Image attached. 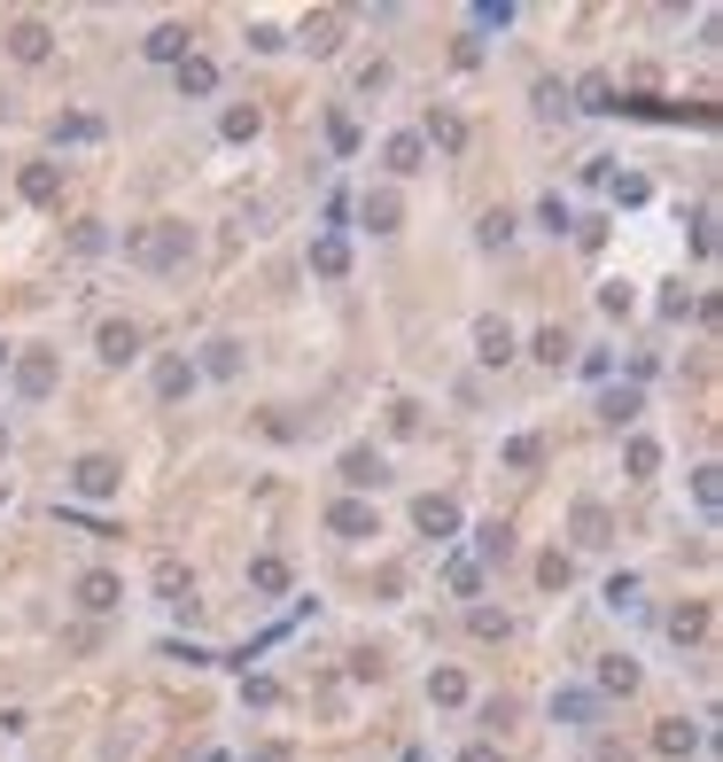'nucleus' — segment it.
<instances>
[{"instance_id": "1", "label": "nucleus", "mask_w": 723, "mask_h": 762, "mask_svg": "<svg viewBox=\"0 0 723 762\" xmlns=\"http://www.w3.org/2000/svg\"><path fill=\"white\" fill-rule=\"evenodd\" d=\"M125 258L140 265V273H179L195 258V226H179V218H156V226H140L133 241H125Z\"/></svg>"}, {"instance_id": "2", "label": "nucleus", "mask_w": 723, "mask_h": 762, "mask_svg": "<svg viewBox=\"0 0 723 762\" xmlns=\"http://www.w3.org/2000/svg\"><path fill=\"white\" fill-rule=\"evenodd\" d=\"M63 490H70V498H86V505H110V498L125 490V467H117L110 452H86V459H70Z\"/></svg>"}, {"instance_id": "3", "label": "nucleus", "mask_w": 723, "mask_h": 762, "mask_svg": "<svg viewBox=\"0 0 723 762\" xmlns=\"http://www.w3.org/2000/svg\"><path fill=\"white\" fill-rule=\"evenodd\" d=\"M9 382H16V397H24V405H39V397H55V382H63V359L32 343V351H16V359H9Z\"/></svg>"}, {"instance_id": "4", "label": "nucleus", "mask_w": 723, "mask_h": 762, "mask_svg": "<svg viewBox=\"0 0 723 762\" xmlns=\"http://www.w3.org/2000/svg\"><path fill=\"white\" fill-rule=\"evenodd\" d=\"M327 537H342V545H366V537H382L374 498H335V505H327Z\"/></svg>"}, {"instance_id": "5", "label": "nucleus", "mask_w": 723, "mask_h": 762, "mask_svg": "<svg viewBox=\"0 0 723 762\" xmlns=\"http://www.w3.org/2000/svg\"><path fill=\"white\" fill-rule=\"evenodd\" d=\"M413 530H420V537H436V545H451V537H460V498H443V490L413 498Z\"/></svg>"}, {"instance_id": "6", "label": "nucleus", "mask_w": 723, "mask_h": 762, "mask_svg": "<svg viewBox=\"0 0 723 762\" xmlns=\"http://www.w3.org/2000/svg\"><path fill=\"white\" fill-rule=\"evenodd\" d=\"M382 482H389V459H382L374 444H350V452H342V490H350V498H366V490H382Z\"/></svg>"}, {"instance_id": "7", "label": "nucleus", "mask_w": 723, "mask_h": 762, "mask_svg": "<svg viewBox=\"0 0 723 762\" xmlns=\"http://www.w3.org/2000/svg\"><path fill=\"white\" fill-rule=\"evenodd\" d=\"M94 351H102L110 366H133V359L148 351V334H140V319H102V334H94Z\"/></svg>"}, {"instance_id": "8", "label": "nucleus", "mask_w": 723, "mask_h": 762, "mask_svg": "<svg viewBox=\"0 0 723 762\" xmlns=\"http://www.w3.org/2000/svg\"><path fill=\"white\" fill-rule=\"evenodd\" d=\"M599 716H607L599 693H584V685H561V693H553V724H568V731H599Z\"/></svg>"}, {"instance_id": "9", "label": "nucleus", "mask_w": 723, "mask_h": 762, "mask_svg": "<svg viewBox=\"0 0 723 762\" xmlns=\"http://www.w3.org/2000/svg\"><path fill=\"white\" fill-rule=\"evenodd\" d=\"M568 537H576L584 553H599V545L614 537V514H607L599 498H576V514H568Z\"/></svg>"}, {"instance_id": "10", "label": "nucleus", "mask_w": 723, "mask_h": 762, "mask_svg": "<svg viewBox=\"0 0 723 762\" xmlns=\"http://www.w3.org/2000/svg\"><path fill=\"white\" fill-rule=\"evenodd\" d=\"M70 591H78V607H86V615H110V607L125 600V583H117L110 568H86V576H78Z\"/></svg>"}, {"instance_id": "11", "label": "nucleus", "mask_w": 723, "mask_h": 762, "mask_svg": "<svg viewBox=\"0 0 723 762\" xmlns=\"http://www.w3.org/2000/svg\"><path fill=\"white\" fill-rule=\"evenodd\" d=\"M475 359H483V366H513V359H521V343H513L506 319H475Z\"/></svg>"}, {"instance_id": "12", "label": "nucleus", "mask_w": 723, "mask_h": 762, "mask_svg": "<svg viewBox=\"0 0 723 762\" xmlns=\"http://www.w3.org/2000/svg\"><path fill=\"white\" fill-rule=\"evenodd\" d=\"M234 382L241 374V343H234V334H211V343H203V359H195V382Z\"/></svg>"}, {"instance_id": "13", "label": "nucleus", "mask_w": 723, "mask_h": 762, "mask_svg": "<svg viewBox=\"0 0 723 762\" xmlns=\"http://www.w3.org/2000/svg\"><path fill=\"white\" fill-rule=\"evenodd\" d=\"M358 218H366L374 234H397V226H405V195H397V187H366V203H358Z\"/></svg>"}, {"instance_id": "14", "label": "nucleus", "mask_w": 723, "mask_h": 762, "mask_svg": "<svg viewBox=\"0 0 723 762\" xmlns=\"http://www.w3.org/2000/svg\"><path fill=\"white\" fill-rule=\"evenodd\" d=\"M47 47H55V32H47L39 16H16V24H9V55H16V62H47Z\"/></svg>"}, {"instance_id": "15", "label": "nucleus", "mask_w": 723, "mask_h": 762, "mask_svg": "<svg viewBox=\"0 0 723 762\" xmlns=\"http://www.w3.org/2000/svg\"><path fill=\"white\" fill-rule=\"evenodd\" d=\"M700 724H685V716H669V724H654V754H669V762H685V754H700Z\"/></svg>"}, {"instance_id": "16", "label": "nucleus", "mask_w": 723, "mask_h": 762, "mask_svg": "<svg viewBox=\"0 0 723 762\" xmlns=\"http://www.w3.org/2000/svg\"><path fill=\"white\" fill-rule=\"evenodd\" d=\"M140 47H148V62H171V70H179V62H188V47H195V32H188V24H156Z\"/></svg>"}, {"instance_id": "17", "label": "nucleus", "mask_w": 723, "mask_h": 762, "mask_svg": "<svg viewBox=\"0 0 723 762\" xmlns=\"http://www.w3.org/2000/svg\"><path fill=\"white\" fill-rule=\"evenodd\" d=\"M382 163H389L397 180H413L420 163H428V140H420V133H389V140H382Z\"/></svg>"}, {"instance_id": "18", "label": "nucleus", "mask_w": 723, "mask_h": 762, "mask_svg": "<svg viewBox=\"0 0 723 762\" xmlns=\"http://www.w3.org/2000/svg\"><path fill=\"white\" fill-rule=\"evenodd\" d=\"M639 412H646V389H639V382H622V389L599 397V420H607V429H630Z\"/></svg>"}, {"instance_id": "19", "label": "nucleus", "mask_w": 723, "mask_h": 762, "mask_svg": "<svg viewBox=\"0 0 723 762\" xmlns=\"http://www.w3.org/2000/svg\"><path fill=\"white\" fill-rule=\"evenodd\" d=\"M16 187H24V203H39V211H47V203L63 195V163H47V156H39V163H24V180H16Z\"/></svg>"}, {"instance_id": "20", "label": "nucleus", "mask_w": 723, "mask_h": 762, "mask_svg": "<svg viewBox=\"0 0 723 762\" xmlns=\"http://www.w3.org/2000/svg\"><path fill=\"white\" fill-rule=\"evenodd\" d=\"M614 693H639V661L630 653H599V701H614Z\"/></svg>"}, {"instance_id": "21", "label": "nucleus", "mask_w": 723, "mask_h": 762, "mask_svg": "<svg viewBox=\"0 0 723 762\" xmlns=\"http://www.w3.org/2000/svg\"><path fill=\"white\" fill-rule=\"evenodd\" d=\"M296 47H312V55L327 62V55L342 47V16H335V9H319V16H304V39H296Z\"/></svg>"}, {"instance_id": "22", "label": "nucleus", "mask_w": 723, "mask_h": 762, "mask_svg": "<svg viewBox=\"0 0 723 762\" xmlns=\"http://www.w3.org/2000/svg\"><path fill=\"white\" fill-rule=\"evenodd\" d=\"M312 273H319V281H342V273H350V241H342V234H319V241H312Z\"/></svg>"}, {"instance_id": "23", "label": "nucleus", "mask_w": 723, "mask_h": 762, "mask_svg": "<svg viewBox=\"0 0 723 762\" xmlns=\"http://www.w3.org/2000/svg\"><path fill=\"white\" fill-rule=\"evenodd\" d=\"M188 389H195V359H179V351H171V359H156V397H163V405H171V397H188Z\"/></svg>"}, {"instance_id": "24", "label": "nucleus", "mask_w": 723, "mask_h": 762, "mask_svg": "<svg viewBox=\"0 0 723 762\" xmlns=\"http://www.w3.org/2000/svg\"><path fill=\"white\" fill-rule=\"evenodd\" d=\"M179 94H188V102L218 94V62H211V55H188V62H179Z\"/></svg>"}, {"instance_id": "25", "label": "nucleus", "mask_w": 723, "mask_h": 762, "mask_svg": "<svg viewBox=\"0 0 723 762\" xmlns=\"http://www.w3.org/2000/svg\"><path fill=\"white\" fill-rule=\"evenodd\" d=\"M249 591L281 600V591H289V560H281V553H257V560H249Z\"/></svg>"}, {"instance_id": "26", "label": "nucleus", "mask_w": 723, "mask_h": 762, "mask_svg": "<svg viewBox=\"0 0 723 762\" xmlns=\"http://www.w3.org/2000/svg\"><path fill=\"white\" fill-rule=\"evenodd\" d=\"M467 560H475V568H490V560H513V530H506V522H483Z\"/></svg>"}, {"instance_id": "27", "label": "nucleus", "mask_w": 723, "mask_h": 762, "mask_svg": "<svg viewBox=\"0 0 723 762\" xmlns=\"http://www.w3.org/2000/svg\"><path fill=\"white\" fill-rule=\"evenodd\" d=\"M156 591H163L171 607H195V576L179 568V560H156Z\"/></svg>"}, {"instance_id": "28", "label": "nucleus", "mask_w": 723, "mask_h": 762, "mask_svg": "<svg viewBox=\"0 0 723 762\" xmlns=\"http://www.w3.org/2000/svg\"><path fill=\"white\" fill-rule=\"evenodd\" d=\"M86 140H102V117H86V110L55 117V148H86Z\"/></svg>"}, {"instance_id": "29", "label": "nucleus", "mask_w": 723, "mask_h": 762, "mask_svg": "<svg viewBox=\"0 0 723 762\" xmlns=\"http://www.w3.org/2000/svg\"><path fill=\"white\" fill-rule=\"evenodd\" d=\"M513 234H521V218H513L506 203H498V211H483V226H475V241H483V249H506Z\"/></svg>"}, {"instance_id": "30", "label": "nucleus", "mask_w": 723, "mask_h": 762, "mask_svg": "<svg viewBox=\"0 0 723 762\" xmlns=\"http://www.w3.org/2000/svg\"><path fill=\"white\" fill-rule=\"evenodd\" d=\"M536 359H545V366H568L576 359V343H568V327H536V343H529Z\"/></svg>"}, {"instance_id": "31", "label": "nucleus", "mask_w": 723, "mask_h": 762, "mask_svg": "<svg viewBox=\"0 0 723 762\" xmlns=\"http://www.w3.org/2000/svg\"><path fill=\"white\" fill-rule=\"evenodd\" d=\"M443 583L460 591V600H475V591H483V568H475L467 553H451V560H443Z\"/></svg>"}, {"instance_id": "32", "label": "nucleus", "mask_w": 723, "mask_h": 762, "mask_svg": "<svg viewBox=\"0 0 723 762\" xmlns=\"http://www.w3.org/2000/svg\"><path fill=\"white\" fill-rule=\"evenodd\" d=\"M428 701H436V708H460V701H467V676H460V669H436V676H428Z\"/></svg>"}, {"instance_id": "33", "label": "nucleus", "mask_w": 723, "mask_h": 762, "mask_svg": "<svg viewBox=\"0 0 723 762\" xmlns=\"http://www.w3.org/2000/svg\"><path fill=\"white\" fill-rule=\"evenodd\" d=\"M513 475H529V467H545V444H536V436H506V452H498Z\"/></svg>"}, {"instance_id": "34", "label": "nucleus", "mask_w": 723, "mask_h": 762, "mask_svg": "<svg viewBox=\"0 0 723 762\" xmlns=\"http://www.w3.org/2000/svg\"><path fill=\"white\" fill-rule=\"evenodd\" d=\"M622 467H630V475L646 482V475L662 467V444H654V436H630V452H622Z\"/></svg>"}, {"instance_id": "35", "label": "nucleus", "mask_w": 723, "mask_h": 762, "mask_svg": "<svg viewBox=\"0 0 723 762\" xmlns=\"http://www.w3.org/2000/svg\"><path fill=\"white\" fill-rule=\"evenodd\" d=\"M669 638H677V646L708 638V607H677V615H669Z\"/></svg>"}, {"instance_id": "36", "label": "nucleus", "mask_w": 723, "mask_h": 762, "mask_svg": "<svg viewBox=\"0 0 723 762\" xmlns=\"http://www.w3.org/2000/svg\"><path fill=\"white\" fill-rule=\"evenodd\" d=\"M420 140H436V148H467V125H460V117H428Z\"/></svg>"}, {"instance_id": "37", "label": "nucleus", "mask_w": 723, "mask_h": 762, "mask_svg": "<svg viewBox=\"0 0 723 762\" xmlns=\"http://www.w3.org/2000/svg\"><path fill=\"white\" fill-rule=\"evenodd\" d=\"M568 576H576V560H568V553H545V560H536V583H545V591H561Z\"/></svg>"}, {"instance_id": "38", "label": "nucleus", "mask_w": 723, "mask_h": 762, "mask_svg": "<svg viewBox=\"0 0 723 762\" xmlns=\"http://www.w3.org/2000/svg\"><path fill=\"white\" fill-rule=\"evenodd\" d=\"M715 475H723V467H700V475H692V498H700V514H715V505H723V482H715Z\"/></svg>"}, {"instance_id": "39", "label": "nucleus", "mask_w": 723, "mask_h": 762, "mask_svg": "<svg viewBox=\"0 0 723 762\" xmlns=\"http://www.w3.org/2000/svg\"><path fill=\"white\" fill-rule=\"evenodd\" d=\"M70 249H78V258H102V249H110V234H102L94 218H86V226H70Z\"/></svg>"}, {"instance_id": "40", "label": "nucleus", "mask_w": 723, "mask_h": 762, "mask_svg": "<svg viewBox=\"0 0 723 762\" xmlns=\"http://www.w3.org/2000/svg\"><path fill=\"white\" fill-rule=\"evenodd\" d=\"M467 630H475V638H506L513 623H506V607H475V615H467Z\"/></svg>"}, {"instance_id": "41", "label": "nucleus", "mask_w": 723, "mask_h": 762, "mask_svg": "<svg viewBox=\"0 0 723 762\" xmlns=\"http://www.w3.org/2000/svg\"><path fill=\"white\" fill-rule=\"evenodd\" d=\"M389 436H420V405H413V397L389 405Z\"/></svg>"}, {"instance_id": "42", "label": "nucleus", "mask_w": 723, "mask_h": 762, "mask_svg": "<svg viewBox=\"0 0 723 762\" xmlns=\"http://www.w3.org/2000/svg\"><path fill=\"white\" fill-rule=\"evenodd\" d=\"M536 218H545V234H568V226H576V211H568L561 195H545V203H536Z\"/></svg>"}, {"instance_id": "43", "label": "nucleus", "mask_w": 723, "mask_h": 762, "mask_svg": "<svg viewBox=\"0 0 723 762\" xmlns=\"http://www.w3.org/2000/svg\"><path fill=\"white\" fill-rule=\"evenodd\" d=\"M607 607H639V576H630V568L607 576Z\"/></svg>"}, {"instance_id": "44", "label": "nucleus", "mask_w": 723, "mask_h": 762, "mask_svg": "<svg viewBox=\"0 0 723 762\" xmlns=\"http://www.w3.org/2000/svg\"><path fill=\"white\" fill-rule=\"evenodd\" d=\"M241 701H249V708H281V685H273V676H249Z\"/></svg>"}, {"instance_id": "45", "label": "nucleus", "mask_w": 723, "mask_h": 762, "mask_svg": "<svg viewBox=\"0 0 723 762\" xmlns=\"http://www.w3.org/2000/svg\"><path fill=\"white\" fill-rule=\"evenodd\" d=\"M249 47H257V55H281L289 32H281V24H249Z\"/></svg>"}, {"instance_id": "46", "label": "nucleus", "mask_w": 723, "mask_h": 762, "mask_svg": "<svg viewBox=\"0 0 723 762\" xmlns=\"http://www.w3.org/2000/svg\"><path fill=\"white\" fill-rule=\"evenodd\" d=\"M264 436H273V444H296V436H304V420H289V412H264Z\"/></svg>"}, {"instance_id": "47", "label": "nucleus", "mask_w": 723, "mask_h": 762, "mask_svg": "<svg viewBox=\"0 0 723 762\" xmlns=\"http://www.w3.org/2000/svg\"><path fill=\"white\" fill-rule=\"evenodd\" d=\"M475 24H483V32H506V24H513V9H506V0H483Z\"/></svg>"}, {"instance_id": "48", "label": "nucleus", "mask_w": 723, "mask_h": 762, "mask_svg": "<svg viewBox=\"0 0 723 762\" xmlns=\"http://www.w3.org/2000/svg\"><path fill=\"white\" fill-rule=\"evenodd\" d=\"M692 249H700V258H715V211L692 218Z\"/></svg>"}, {"instance_id": "49", "label": "nucleus", "mask_w": 723, "mask_h": 762, "mask_svg": "<svg viewBox=\"0 0 723 762\" xmlns=\"http://www.w3.org/2000/svg\"><path fill=\"white\" fill-rule=\"evenodd\" d=\"M218 133H226V140H249V133H257V110H226V125H218Z\"/></svg>"}, {"instance_id": "50", "label": "nucleus", "mask_w": 723, "mask_h": 762, "mask_svg": "<svg viewBox=\"0 0 723 762\" xmlns=\"http://www.w3.org/2000/svg\"><path fill=\"white\" fill-rule=\"evenodd\" d=\"M599 311H607V319H622V311H630V288H622V281H607V288H599Z\"/></svg>"}, {"instance_id": "51", "label": "nucleus", "mask_w": 723, "mask_h": 762, "mask_svg": "<svg viewBox=\"0 0 723 762\" xmlns=\"http://www.w3.org/2000/svg\"><path fill=\"white\" fill-rule=\"evenodd\" d=\"M584 110H614V87H607V78H584Z\"/></svg>"}, {"instance_id": "52", "label": "nucleus", "mask_w": 723, "mask_h": 762, "mask_svg": "<svg viewBox=\"0 0 723 762\" xmlns=\"http://www.w3.org/2000/svg\"><path fill=\"white\" fill-rule=\"evenodd\" d=\"M460 762H506V747L498 739H475V747H460Z\"/></svg>"}, {"instance_id": "53", "label": "nucleus", "mask_w": 723, "mask_h": 762, "mask_svg": "<svg viewBox=\"0 0 723 762\" xmlns=\"http://www.w3.org/2000/svg\"><path fill=\"white\" fill-rule=\"evenodd\" d=\"M0 459H9V429H0Z\"/></svg>"}, {"instance_id": "54", "label": "nucleus", "mask_w": 723, "mask_h": 762, "mask_svg": "<svg viewBox=\"0 0 723 762\" xmlns=\"http://www.w3.org/2000/svg\"><path fill=\"white\" fill-rule=\"evenodd\" d=\"M0 505H9V482H0Z\"/></svg>"}]
</instances>
